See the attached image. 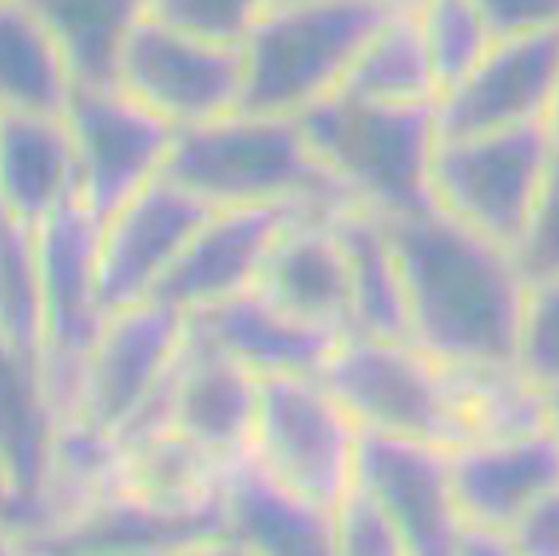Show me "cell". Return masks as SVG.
Returning a JSON list of instances; mask_svg holds the SVG:
<instances>
[{
	"label": "cell",
	"mask_w": 559,
	"mask_h": 556,
	"mask_svg": "<svg viewBox=\"0 0 559 556\" xmlns=\"http://www.w3.org/2000/svg\"><path fill=\"white\" fill-rule=\"evenodd\" d=\"M34 238L45 305L39 375L64 417L73 409L84 360L107 319L98 280L102 222L73 199L34 229Z\"/></svg>",
	"instance_id": "9c48e42d"
},
{
	"label": "cell",
	"mask_w": 559,
	"mask_h": 556,
	"mask_svg": "<svg viewBox=\"0 0 559 556\" xmlns=\"http://www.w3.org/2000/svg\"><path fill=\"white\" fill-rule=\"evenodd\" d=\"M408 339L451 369H518L528 283L515 252L431 208L386 218Z\"/></svg>",
	"instance_id": "6da1fadb"
},
{
	"label": "cell",
	"mask_w": 559,
	"mask_h": 556,
	"mask_svg": "<svg viewBox=\"0 0 559 556\" xmlns=\"http://www.w3.org/2000/svg\"><path fill=\"white\" fill-rule=\"evenodd\" d=\"M64 118L76 146L79 202L98 222L163 174L177 140L171 123L118 84L76 87Z\"/></svg>",
	"instance_id": "8fae6325"
},
{
	"label": "cell",
	"mask_w": 559,
	"mask_h": 556,
	"mask_svg": "<svg viewBox=\"0 0 559 556\" xmlns=\"http://www.w3.org/2000/svg\"><path fill=\"white\" fill-rule=\"evenodd\" d=\"M62 48L76 87L115 84L123 48L148 0H23Z\"/></svg>",
	"instance_id": "cb8c5ba5"
},
{
	"label": "cell",
	"mask_w": 559,
	"mask_h": 556,
	"mask_svg": "<svg viewBox=\"0 0 559 556\" xmlns=\"http://www.w3.org/2000/svg\"><path fill=\"white\" fill-rule=\"evenodd\" d=\"M546 417H548V428H551V434L559 442V389L557 392L546 394Z\"/></svg>",
	"instance_id": "d590c367"
},
{
	"label": "cell",
	"mask_w": 559,
	"mask_h": 556,
	"mask_svg": "<svg viewBox=\"0 0 559 556\" xmlns=\"http://www.w3.org/2000/svg\"><path fill=\"white\" fill-rule=\"evenodd\" d=\"M115 84L179 132L241 109L243 57L236 45L193 37L148 14L123 48Z\"/></svg>",
	"instance_id": "30bf717a"
},
{
	"label": "cell",
	"mask_w": 559,
	"mask_h": 556,
	"mask_svg": "<svg viewBox=\"0 0 559 556\" xmlns=\"http://www.w3.org/2000/svg\"><path fill=\"white\" fill-rule=\"evenodd\" d=\"M361 430L322 378L261 380L247 456L272 478L336 509L356 481Z\"/></svg>",
	"instance_id": "ba28073f"
},
{
	"label": "cell",
	"mask_w": 559,
	"mask_h": 556,
	"mask_svg": "<svg viewBox=\"0 0 559 556\" xmlns=\"http://www.w3.org/2000/svg\"><path fill=\"white\" fill-rule=\"evenodd\" d=\"M229 464L179 430L154 423L123 439L115 493L154 512L222 529V489Z\"/></svg>",
	"instance_id": "ffe728a7"
},
{
	"label": "cell",
	"mask_w": 559,
	"mask_h": 556,
	"mask_svg": "<svg viewBox=\"0 0 559 556\" xmlns=\"http://www.w3.org/2000/svg\"><path fill=\"white\" fill-rule=\"evenodd\" d=\"M515 260L528 285L559 277V146L515 249Z\"/></svg>",
	"instance_id": "d6a6232c"
},
{
	"label": "cell",
	"mask_w": 559,
	"mask_h": 556,
	"mask_svg": "<svg viewBox=\"0 0 559 556\" xmlns=\"http://www.w3.org/2000/svg\"><path fill=\"white\" fill-rule=\"evenodd\" d=\"M191 322L258 380L319 378L344 339L288 317L252 288L199 310Z\"/></svg>",
	"instance_id": "44dd1931"
},
{
	"label": "cell",
	"mask_w": 559,
	"mask_h": 556,
	"mask_svg": "<svg viewBox=\"0 0 559 556\" xmlns=\"http://www.w3.org/2000/svg\"><path fill=\"white\" fill-rule=\"evenodd\" d=\"M319 378L361 434L451 450L473 439L464 375L414 342L349 333Z\"/></svg>",
	"instance_id": "5b68a950"
},
{
	"label": "cell",
	"mask_w": 559,
	"mask_h": 556,
	"mask_svg": "<svg viewBox=\"0 0 559 556\" xmlns=\"http://www.w3.org/2000/svg\"><path fill=\"white\" fill-rule=\"evenodd\" d=\"M188 328V314L157 299L109 310L64 417L84 419L115 439L152 423Z\"/></svg>",
	"instance_id": "52a82bcc"
},
{
	"label": "cell",
	"mask_w": 559,
	"mask_h": 556,
	"mask_svg": "<svg viewBox=\"0 0 559 556\" xmlns=\"http://www.w3.org/2000/svg\"><path fill=\"white\" fill-rule=\"evenodd\" d=\"M224 554L333 556V509L313 504L261 470L247 453L229 464L222 489Z\"/></svg>",
	"instance_id": "d6986e66"
},
{
	"label": "cell",
	"mask_w": 559,
	"mask_h": 556,
	"mask_svg": "<svg viewBox=\"0 0 559 556\" xmlns=\"http://www.w3.org/2000/svg\"><path fill=\"white\" fill-rule=\"evenodd\" d=\"M76 93L57 39L23 0H0V104L12 113L64 115Z\"/></svg>",
	"instance_id": "d4e9b609"
},
{
	"label": "cell",
	"mask_w": 559,
	"mask_h": 556,
	"mask_svg": "<svg viewBox=\"0 0 559 556\" xmlns=\"http://www.w3.org/2000/svg\"><path fill=\"white\" fill-rule=\"evenodd\" d=\"M299 213L319 210L283 204L213 210L148 299L193 317L199 310L249 292L283 229Z\"/></svg>",
	"instance_id": "9a60e30c"
},
{
	"label": "cell",
	"mask_w": 559,
	"mask_h": 556,
	"mask_svg": "<svg viewBox=\"0 0 559 556\" xmlns=\"http://www.w3.org/2000/svg\"><path fill=\"white\" fill-rule=\"evenodd\" d=\"M518 554L559 556V489L534 506L515 531Z\"/></svg>",
	"instance_id": "e575fe53"
},
{
	"label": "cell",
	"mask_w": 559,
	"mask_h": 556,
	"mask_svg": "<svg viewBox=\"0 0 559 556\" xmlns=\"http://www.w3.org/2000/svg\"><path fill=\"white\" fill-rule=\"evenodd\" d=\"M386 7L397 9V12H414V9H419L426 0H383Z\"/></svg>",
	"instance_id": "8d00e7d4"
},
{
	"label": "cell",
	"mask_w": 559,
	"mask_h": 556,
	"mask_svg": "<svg viewBox=\"0 0 559 556\" xmlns=\"http://www.w3.org/2000/svg\"><path fill=\"white\" fill-rule=\"evenodd\" d=\"M551 129L557 134V143H559V95H557V104H554V113H551Z\"/></svg>",
	"instance_id": "74e56055"
},
{
	"label": "cell",
	"mask_w": 559,
	"mask_h": 556,
	"mask_svg": "<svg viewBox=\"0 0 559 556\" xmlns=\"http://www.w3.org/2000/svg\"><path fill=\"white\" fill-rule=\"evenodd\" d=\"M3 353L43 358L45 305L34 229L3 218V297H0Z\"/></svg>",
	"instance_id": "83f0119b"
},
{
	"label": "cell",
	"mask_w": 559,
	"mask_h": 556,
	"mask_svg": "<svg viewBox=\"0 0 559 556\" xmlns=\"http://www.w3.org/2000/svg\"><path fill=\"white\" fill-rule=\"evenodd\" d=\"M397 9L383 0H272L241 43V109L302 115L336 93Z\"/></svg>",
	"instance_id": "277c9868"
},
{
	"label": "cell",
	"mask_w": 559,
	"mask_h": 556,
	"mask_svg": "<svg viewBox=\"0 0 559 556\" xmlns=\"http://www.w3.org/2000/svg\"><path fill=\"white\" fill-rule=\"evenodd\" d=\"M353 484L389 514L408 556H456L462 514L453 493L451 448L361 434Z\"/></svg>",
	"instance_id": "7c38bea8"
},
{
	"label": "cell",
	"mask_w": 559,
	"mask_h": 556,
	"mask_svg": "<svg viewBox=\"0 0 559 556\" xmlns=\"http://www.w3.org/2000/svg\"><path fill=\"white\" fill-rule=\"evenodd\" d=\"M559 95V28L496 39L481 62L437 98L439 138L551 120Z\"/></svg>",
	"instance_id": "4fadbf2b"
},
{
	"label": "cell",
	"mask_w": 559,
	"mask_h": 556,
	"mask_svg": "<svg viewBox=\"0 0 559 556\" xmlns=\"http://www.w3.org/2000/svg\"><path fill=\"white\" fill-rule=\"evenodd\" d=\"M3 218L28 229L79 199L76 146L64 115L3 109L0 118Z\"/></svg>",
	"instance_id": "7402d4cb"
},
{
	"label": "cell",
	"mask_w": 559,
	"mask_h": 556,
	"mask_svg": "<svg viewBox=\"0 0 559 556\" xmlns=\"http://www.w3.org/2000/svg\"><path fill=\"white\" fill-rule=\"evenodd\" d=\"M557 146L551 120L439 138L431 165L433 208L515 252Z\"/></svg>",
	"instance_id": "8992f818"
},
{
	"label": "cell",
	"mask_w": 559,
	"mask_h": 556,
	"mask_svg": "<svg viewBox=\"0 0 559 556\" xmlns=\"http://www.w3.org/2000/svg\"><path fill=\"white\" fill-rule=\"evenodd\" d=\"M336 213H299L269 252L252 292L299 322L349 335L353 283Z\"/></svg>",
	"instance_id": "ac0fdd59"
},
{
	"label": "cell",
	"mask_w": 559,
	"mask_h": 556,
	"mask_svg": "<svg viewBox=\"0 0 559 556\" xmlns=\"http://www.w3.org/2000/svg\"><path fill=\"white\" fill-rule=\"evenodd\" d=\"M297 118L311 152L349 204L372 210L381 218L433 208L437 102L386 104L336 90Z\"/></svg>",
	"instance_id": "3957f363"
},
{
	"label": "cell",
	"mask_w": 559,
	"mask_h": 556,
	"mask_svg": "<svg viewBox=\"0 0 559 556\" xmlns=\"http://www.w3.org/2000/svg\"><path fill=\"white\" fill-rule=\"evenodd\" d=\"M414 12L426 37L433 76L442 95L456 87L481 62L496 37L473 0H426Z\"/></svg>",
	"instance_id": "f1b7e54d"
},
{
	"label": "cell",
	"mask_w": 559,
	"mask_h": 556,
	"mask_svg": "<svg viewBox=\"0 0 559 556\" xmlns=\"http://www.w3.org/2000/svg\"><path fill=\"white\" fill-rule=\"evenodd\" d=\"M333 525H336V554L408 556L401 531L394 529L376 498H369L356 484L333 509Z\"/></svg>",
	"instance_id": "1f68e13d"
},
{
	"label": "cell",
	"mask_w": 559,
	"mask_h": 556,
	"mask_svg": "<svg viewBox=\"0 0 559 556\" xmlns=\"http://www.w3.org/2000/svg\"><path fill=\"white\" fill-rule=\"evenodd\" d=\"M353 283V333L372 339H408V308L401 265L386 218L358 204L336 213Z\"/></svg>",
	"instance_id": "603a6c76"
},
{
	"label": "cell",
	"mask_w": 559,
	"mask_h": 556,
	"mask_svg": "<svg viewBox=\"0 0 559 556\" xmlns=\"http://www.w3.org/2000/svg\"><path fill=\"white\" fill-rule=\"evenodd\" d=\"M269 3L272 0H148V14L193 37L241 48Z\"/></svg>",
	"instance_id": "4dcf8cb0"
},
{
	"label": "cell",
	"mask_w": 559,
	"mask_h": 556,
	"mask_svg": "<svg viewBox=\"0 0 559 556\" xmlns=\"http://www.w3.org/2000/svg\"><path fill=\"white\" fill-rule=\"evenodd\" d=\"M518 372L543 394L559 389V277L528 285Z\"/></svg>",
	"instance_id": "f546056e"
},
{
	"label": "cell",
	"mask_w": 559,
	"mask_h": 556,
	"mask_svg": "<svg viewBox=\"0 0 559 556\" xmlns=\"http://www.w3.org/2000/svg\"><path fill=\"white\" fill-rule=\"evenodd\" d=\"M210 213L202 199L159 174L102 222L98 280L107 314L152 297Z\"/></svg>",
	"instance_id": "5bb4252c"
},
{
	"label": "cell",
	"mask_w": 559,
	"mask_h": 556,
	"mask_svg": "<svg viewBox=\"0 0 559 556\" xmlns=\"http://www.w3.org/2000/svg\"><path fill=\"white\" fill-rule=\"evenodd\" d=\"M338 90L386 104L437 102V76L417 12H394L369 39Z\"/></svg>",
	"instance_id": "4316f807"
},
{
	"label": "cell",
	"mask_w": 559,
	"mask_h": 556,
	"mask_svg": "<svg viewBox=\"0 0 559 556\" xmlns=\"http://www.w3.org/2000/svg\"><path fill=\"white\" fill-rule=\"evenodd\" d=\"M3 498L37 495L62 414L45 389L37 360L3 353Z\"/></svg>",
	"instance_id": "484cf974"
},
{
	"label": "cell",
	"mask_w": 559,
	"mask_h": 556,
	"mask_svg": "<svg viewBox=\"0 0 559 556\" xmlns=\"http://www.w3.org/2000/svg\"><path fill=\"white\" fill-rule=\"evenodd\" d=\"M496 39L559 28V0H473Z\"/></svg>",
	"instance_id": "836d02e7"
},
{
	"label": "cell",
	"mask_w": 559,
	"mask_h": 556,
	"mask_svg": "<svg viewBox=\"0 0 559 556\" xmlns=\"http://www.w3.org/2000/svg\"><path fill=\"white\" fill-rule=\"evenodd\" d=\"M451 473L464 529L515 540L534 506L559 489V442L551 428L473 439L451 450Z\"/></svg>",
	"instance_id": "2e32d148"
},
{
	"label": "cell",
	"mask_w": 559,
	"mask_h": 556,
	"mask_svg": "<svg viewBox=\"0 0 559 556\" xmlns=\"http://www.w3.org/2000/svg\"><path fill=\"white\" fill-rule=\"evenodd\" d=\"M163 174L210 210L283 204L336 213L349 208L292 115L236 109L179 129Z\"/></svg>",
	"instance_id": "7a4b0ae2"
},
{
	"label": "cell",
	"mask_w": 559,
	"mask_h": 556,
	"mask_svg": "<svg viewBox=\"0 0 559 556\" xmlns=\"http://www.w3.org/2000/svg\"><path fill=\"white\" fill-rule=\"evenodd\" d=\"M258 398L261 380L191 322L157 414L148 425H168L224 462H236L249 448Z\"/></svg>",
	"instance_id": "e0dca14e"
}]
</instances>
